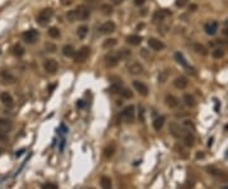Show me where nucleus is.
<instances>
[{"label": "nucleus", "mask_w": 228, "mask_h": 189, "mask_svg": "<svg viewBox=\"0 0 228 189\" xmlns=\"http://www.w3.org/2000/svg\"><path fill=\"white\" fill-rule=\"evenodd\" d=\"M52 17H53V10L51 8H46V9L41 10L38 15H37V23H38L39 26L45 27L48 24V22L52 19Z\"/></svg>", "instance_id": "1"}, {"label": "nucleus", "mask_w": 228, "mask_h": 189, "mask_svg": "<svg viewBox=\"0 0 228 189\" xmlns=\"http://www.w3.org/2000/svg\"><path fill=\"white\" fill-rule=\"evenodd\" d=\"M89 55H90V48L88 46H84V47L80 48L77 52H75L73 60H75L76 64H83V62H85V61L88 60Z\"/></svg>", "instance_id": "2"}, {"label": "nucleus", "mask_w": 228, "mask_h": 189, "mask_svg": "<svg viewBox=\"0 0 228 189\" xmlns=\"http://www.w3.org/2000/svg\"><path fill=\"white\" fill-rule=\"evenodd\" d=\"M134 113H136L134 112V107L133 106H128L122 111L120 119L124 121L126 123H132V122L134 121Z\"/></svg>", "instance_id": "3"}, {"label": "nucleus", "mask_w": 228, "mask_h": 189, "mask_svg": "<svg viewBox=\"0 0 228 189\" xmlns=\"http://www.w3.org/2000/svg\"><path fill=\"white\" fill-rule=\"evenodd\" d=\"M22 38H23V41L26 42V43L32 45L37 39H38V30H36L33 28L28 29V30H26V32L22 33Z\"/></svg>", "instance_id": "4"}, {"label": "nucleus", "mask_w": 228, "mask_h": 189, "mask_svg": "<svg viewBox=\"0 0 228 189\" xmlns=\"http://www.w3.org/2000/svg\"><path fill=\"white\" fill-rule=\"evenodd\" d=\"M169 130L171 132V135L174 136L175 138H181V140H183L184 135L188 132V130H185L183 126L177 124V123H171L170 127H169Z\"/></svg>", "instance_id": "5"}, {"label": "nucleus", "mask_w": 228, "mask_h": 189, "mask_svg": "<svg viewBox=\"0 0 228 189\" xmlns=\"http://www.w3.org/2000/svg\"><path fill=\"white\" fill-rule=\"evenodd\" d=\"M75 13H76L77 20H86L90 17V10H89V8H86L85 5H79L75 9Z\"/></svg>", "instance_id": "6"}, {"label": "nucleus", "mask_w": 228, "mask_h": 189, "mask_svg": "<svg viewBox=\"0 0 228 189\" xmlns=\"http://www.w3.org/2000/svg\"><path fill=\"white\" fill-rule=\"evenodd\" d=\"M43 68H45L46 72L48 74H56V71L58 70V64L56 60L53 58H48L45 61V65H43Z\"/></svg>", "instance_id": "7"}, {"label": "nucleus", "mask_w": 228, "mask_h": 189, "mask_svg": "<svg viewBox=\"0 0 228 189\" xmlns=\"http://www.w3.org/2000/svg\"><path fill=\"white\" fill-rule=\"evenodd\" d=\"M0 81L3 84H14L15 76L8 70H2L0 71Z\"/></svg>", "instance_id": "8"}, {"label": "nucleus", "mask_w": 228, "mask_h": 189, "mask_svg": "<svg viewBox=\"0 0 228 189\" xmlns=\"http://www.w3.org/2000/svg\"><path fill=\"white\" fill-rule=\"evenodd\" d=\"M99 30H100V33H103V34L113 33L114 30H115V23L112 22V20H108V22H105V23L102 24L100 28H99Z\"/></svg>", "instance_id": "9"}, {"label": "nucleus", "mask_w": 228, "mask_h": 189, "mask_svg": "<svg viewBox=\"0 0 228 189\" xmlns=\"http://www.w3.org/2000/svg\"><path fill=\"white\" fill-rule=\"evenodd\" d=\"M133 88L138 91L141 95L143 96H147L148 95V88H147V85L142 81H138V80H134L133 81Z\"/></svg>", "instance_id": "10"}, {"label": "nucleus", "mask_w": 228, "mask_h": 189, "mask_svg": "<svg viewBox=\"0 0 228 189\" xmlns=\"http://www.w3.org/2000/svg\"><path fill=\"white\" fill-rule=\"evenodd\" d=\"M148 46L153 51H162L165 48V43L162 41L157 39V38H150L148 39Z\"/></svg>", "instance_id": "11"}, {"label": "nucleus", "mask_w": 228, "mask_h": 189, "mask_svg": "<svg viewBox=\"0 0 228 189\" xmlns=\"http://www.w3.org/2000/svg\"><path fill=\"white\" fill-rule=\"evenodd\" d=\"M119 55L118 53H110L108 56H105V64L109 68H114V66L118 65L119 62Z\"/></svg>", "instance_id": "12"}, {"label": "nucleus", "mask_w": 228, "mask_h": 189, "mask_svg": "<svg viewBox=\"0 0 228 189\" xmlns=\"http://www.w3.org/2000/svg\"><path fill=\"white\" fill-rule=\"evenodd\" d=\"M128 72L132 75H139L143 72V66L139 62H132L128 66Z\"/></svg>", "instance_id": "13"}, {"label": "nucleus", "mask_w": 228, "mask_h": 189, "mask_svg": "<svg viewBox=\"0 0 228 189\" xmlns=\"http://www.w3.org/2000/svg\"><path fill=\"white\" fill-rule=\"evenodd\" d=\"M171 15V11L170 10H166V9H161V10H157L155 14H153V20L155 22H161L164 20L165 18H167Z\"/></svg>", "instance_id": "14"}, {"label": "nucleus", "mask_w": 228, "mask_h": 189, "mask_svg": "<svg viewBox=\"0 0 228 189\" xmlns=\"http://www.w3.org/2000/svg\"><path fill=\"white\" fill-rule=\"evenodd\" d=\"M204 30L205 33L209 36H214L218 30V23L217 22H208L204 26Z\"/></svg>", "instance_id": "15"}, {"label": "nucleus", "mask_w": 228, "mask_h": 189, "mask_svg": "<svg viewBox=\"0 0 228 189\" xmlns=\"http://www.w3.org/2000/svg\"><path fill=\"white\" fill-rule=\"evenodd\" d=\"M0 102H2L4 106H7V107H11L14 104L13 96H11L9 93H7V91H4V93L0 94Z\"/></svg>", "instance_id": "16"}, {"label": "nucleus", "mask_w": 228, "mask_h": 189, "mask_svg": "<svg viewBox=\"0 0 228 189\" xmlns=\"http://www.w3.org/2000/svg\"><path fill=\"white\" fill-rule=\"evenodd\" d=\"M188 79L185 76H179L174 80V85L177 89H185L188 87Z\"/></svg>", "instance_id": "17"}, {"label": "nucleus", "mask_w": 228, "mask_h": 189, "mask_svg": "<svg viewBox=\"0 0 228 189\" xmlns=\"http://www.w3.org/2000/svg\"><path fill=\"white\" fill-rule=\"evenodd\" d=\"M175 60L183 66V68H185V69H188V70H192V69H190V66H189V64H188L186 58L184 57V55H183L181 52H176V53H175Z\"/></svg>", "instance_id": "18"}, {"label": "nucleus", "mask_w": 228, "mask_h": 189, "mask_svg": "<svg viewBox=\"0 0 228 189\" xmlns=\"http://www.w3.org/2000/svg\"><path fill=\"white\" fill-rule=\"evenodd\" d=\"M183 141H184V143H185L188 147H192V146L194 145V142H195V137H194V135L190 131H188L185 135H184V137H183Z\"/></svg>", "instance_id": "19"}, {"label": "nucleus", "mask_w": 228, "mask_h": 189, "mask_svg": "<svg viewBox=\"0 0 228 189\" xmlns=\"http://www.w3.org/2000/svg\"><path fill=\"white\" fill-rule=\"evenodd\" d=\"M165 103H166V106L170 107V108H176L179 106V100L174 95H170V94L165 96Z\"/></svg>", "instance_id": "20"}, {"label": "nucleus", "mask_w": 228, "mask_h": 189, "mask_svg": "<svg viewBox=\"0 0 228 189\" xmlns=\"http://www.w3.org/2000/svg\"><path fill=\"white\" fill-rule=\"evenodd\" d=\"M0 128L4 131H10L13 128V122L7 118H0Z\"/></svg>", "instance_id": "21"}, {"label": "nucleus", "mask_w": 228, "mask_h": 189, "mask_svg": "<svg viewBox=\"0 0 228 189\" xmlns=\"http://www.w3.org/2000/svg\"><path fill=\"white\" fill-rule=\"evenodd\" d=\"M75 48H73L72 46H70V45H66V46H64L62 47V53H64V56H66V57H73L75 56Z\"/></svg>", "instance_id": "22"}, {"label": "nucleus", "mask_w": 228, "mask_h": 189, "mask_svg": "<svg viewBox=\"0 0 228 189\" xmlns=\"http://www.w3.org/2000/svg\"><path fill=\"white\" fill-rule=\"evenodd\" d=\"M141 41H142V38H141L139 36H137V34H131V36H128L127 37V42L129 45H132V46H138L141 43Z\"/></svg>", "instance_id": "23"}, {"label": "nucleus", "mask_w": 228, "mask_h": 189, "mask_svg": "<svg viewBox=\"0 0 228 189\" xmlns=\"http://www.w3.org/2000/svg\"><path fill=\"white\" fill-rule=\"evenodd\" d=\"M208 172H209V174L217 176V178H219V179H222V180L228 179V176H226V174H224L223 172H219V170L214 169V168H208Z\"/></svg>", "instance_id": "24"}, {"label": "nucleus", "mask_w": 228, "mask_h": 189, "mask_svg": "<svg viewBox=\"0 0 228 189\" xmlns=\"http://www.w3.org/2000/svg\"><path fill=\"white\" fill-rule=\"evenodd\" d=\"M166 118L164 117V115H161V117H157L155 121H153V128H155V131H160L164 127V123H165Z\"/></svg>", "instance_id": "25"}, {"label": "nucleus", "mask_w": 228, "mask_h": 189, "mask_svg": "<svg viewBox=\"0 0 228 189\" xmlns=\"http://www.w3.org/2000/svg\"><path fill=\"white\" fill-rule=\"evenodd\" d=\"M193 50H194L196 53L203 55V56H205V55H208V50H207V47H205V46H203V45H200V43H194V45H193Z\"/></svg>", "instance_id": "26"}, {"label": "nucleus", "mask_w": 228, "mask_h": 189, "mask_svg": "<svg viewBox=\"0 0 228 189\" xmlns=\"http://www.w3.org/2000/svg\"><path fill=\"white\" fill-rule=\"evenodd\" d=\"M100 185L103 189H112V181L108 176H103L100 179Z\"/></svg>", "instance_id": "27"}, {"label": "nucleus", "mask_w": 228, "mask_h": 189, "mask_svg": "<svg viewBox=\"0 0 228 189\" xmlns=\"http://www.w3.org/2000/svg\"><path fill=\"white\" fill-rule=\"evenodd\" d=\"M119 94L123 96V98H126V99H131V98H133V93H132V91L129 90L128 88H120Z\"/></svg>", "instance_id": "28"}, {"label": "nucleus", "mask_w": 228, "mask_h": 189, "mask_svg": "<svg viewBox=\"0 0 228 189\" xmlns=\"http://www.w3.org/2000/svg\"><path fill=\"white\" fill-rule=\"evenodd\" d=\"M89 32V28L86 27V26H81V27H79L77 28V36H79V38H85L86 37V34H88Z\"/></svg>", "instance_id": "29"}, {"label": "nucleus", "mask_w": 228, "mask_h": 189, "mask_svg": "<svg viewBox=\"0 0 228 189\" xmlns=\"http://www.w3.org/2000/svg\"><path fill=\"white\" fill-rule=\"evenodd\" d=\"M100 10H102V13L104 15H110V14L113 13V8L110 7L109 4H103L102 7H100Z\"/></svg>", "instance_id": "30"}, {"label": "nucleus", "mask_w": 228, "mask_h": 189, "mask_svg": "<svg viewBox=\"0 0 228 189\" xmlns=\"http://www.w3.org/2000/svg\"><path fill=\"white\" fill-rule=\"evenodd\" d=\"M48 36H50L51 38H58L60 37V29L56 28V27H51L48 29Z\"/></svg>", "instance_id": "31"}, {"label": "nucleus", "mask_w": 228, "mask_h": 189, "mask_svg": "<svg viewBox=\"0 0 228 189\" xmlns=\"http://www.w3.org/2000/svg\"><path fill=\"white\" fill-rule=\"evenodd\" d=\"M184 102H185V104L188 107H194L195 106V100H194V98L190 94H185V95H184Z\"/></svg>", "instance_id": "32"}, {"label": "nucleus", "mask_w": 228, "mask_h": 189, "mask_svg": "<svg viewBox=\"0 0 228 189\" xmlns=\"http://www.w3.org/2000/svg\"><path fill=\"white\" fill-rule=\"evenodd\" d=\"M117 45V39L115 38H108L104 41V43H103V47L104 48H112Z\"/></svg>", "instance_id": "33"}, {"label": "nucleus", "mask_w": 228, "mask_h": 189, "mask_svg": "<svg viewBox=\"0 0 228 189\" xmlns=\"http://www.w3.org/2000/svg\"><path fill=\"white\" fill-rule=\"evenodd\" d=\"M13 53L15 55V56L20 57V56H23V55H24V48H23L20 45H15V46L13 47Z\"/></svg>", "instance_id": "34"}, {"label": "nucleus", "mask_w": 228, "mask_h": 189, "mask_svg": "<svg viewBox=\"0 0 228 189\" xmlns=\"http://www.w3.org/2000/svg\"><path fill=\"white\" fill-rule=\"evenodd\" d=\"M212 56L214 58H222L224 56V51L222 50V48H215V50L212 51Z\"/></svg>", "instance_id": "35"}, {"label": "nucleus", "mask_w": 228, "mask_h": 189, "mask_svg": "<svg viewBox=\"0 0 228 189\" xmlns=\"http://www.w3.org/2000/svg\"><path fill=\"white\" fill-rule=\"evenodd\" d=\"M167 77H169V70H164L160 72V75H158V81L160 83H165L166 80H167Z\"/></svg>", "instance_id": "36"}, {"label": "nucleus", "mask_w": 228, "mask_h": 189, "mask_svg": "<svg viewBox=\"0 0 228 189\" xmlns=\"http://www.w3.org/2000/svg\"><path fill=\"white\" fill-rule=\"evenodd\" d=\"M66 18H67V20H70V22H75V20H77V18H76V13H75V9L67 11Z\"/></svg>", "instance_id": "37"}, {"label": "nucleus", "mask_w": 228, "mask_h": 189, "mask_svg": "<svg viewBox=\"0 0 228 189\" xmlns=\"http://www.w3.org/2000/svg\"><path fill=\"white\" fill-rule=\"evenodd\" d=\"M114 151H115L114 145H110L109 147H107V149H105V151H104V152H105V157H108V159H109V157H112V156H113V154H114Z\"/></svg>", "instance_id": "38"}, {"label": "nucleus", "mask_w": 228, "mask_h": 189, "mask_svg": "<svg viewBox=\"0 0 228 189\" xmlns=\"http://www.w3.org/2000/svg\"><path fill=\"white\" fill-rule=\"evenodd\" d=\"M118 55H119V58H120V60H122V58H127V57L131 56V51L124 50V48H123L122 51H119V52H118Z\"/></svg>", "instance_id": "39"}, {"label": "nucleus", "mask_w": 228, "mask_h": 189, "mask_svg": "<svg viewBox=\"0 0 228 189\" xmlns=\"http://www.w3.org/2000/svg\"><path fill=\"white\" fill-rule=\"evenodd\" d=\"M181 126H183L185 130H188V131H190V128L194 130V124L192 123V121H188V119H186V121H184Z\"/></svg>", "instance_id": "40"}, {"label": "nucleus", "mask_w": 228, "mask_h": 189, "mask_svg": "<svg viewBox=\"0 0 228 189\" xmlns=\"http://www.w3.org/2000/svg\"><path fill=\"white\" fill-rule=\"evenodd\" d=\"M0 141L2 142H5V141H8V135H7V131H4L0 128Z\"/></svg>", "instance_id": "41"}, {"label": "nucleus", "mask_w": 228, "mask_h": 189, "mask_svg": "<svg viewBox=\"0 0 228 189\" xmlns=\"http://www.w3.org/2000/svg\"><path fill=\"white\" fill-rule=\"evenodd\" d=\"M138 119H139V122H143V121H145V108H143V107H139Z\"/></svg>", "instance_id": "42"}, {"label": "nucleus", "mask_w": 228, "mask_h": 189, "mask_svg": "<svg viewBox=\"0 0 228 189\" xmlns=\"http://www.w3.org/2000/svg\"><path fill=\"white\" fill-rule=\"evenodd\" d=\"M188 3H189V0H176V7H179V8H184Z\"/></svg>", "instance_id": "43"}, {"label": "nucleus", "mask_w": 228, "mask_h": 189, "mask_svg": "<svg viewBox=\"0 0 228 189\" xmlns=\"http://www.w3.org/2000/svg\"><path fill=\"white\" fill-rule=\"evenodd\" d=\"M42 189H58V188L56 184H53V183H47V184L42 187Z\"/></svg>", "instance_id": "44"}, {"label": "nucleus", "mask_w": 228, "mask_h": 189, "mask_svg": "<svg viewBox=\"0 0 228 189\" xmlns=\"http://www.w3.org/2000/svg\"><path fill=\"white\" fill-rule=\"evenodd\" d=\"M119 90H120V87H119V85H112V87H110L109 88V91H110V93H119Z\"/></svg>", "instance_id": "45"}, {"label": "nucleus", "mask_w": 228, "mask_h": 189, "mask_svg": "<svg viewBox=\"0 0 228 189\" xmlns=\"http://www.w3.org/2000/svg\"><path fill=\"white\" fill-rule=\"evenodd\" d=\"M46 47H47V50L50 51V52H55V51H56V46H53V45H51V43H48Z\"/></svg>", "instance_id": "46"}, {"label": "nucleus", "mask_w": 228, "mask_h": 189, "mask_svg": "<svg viewBox=\"0 0 228 189\" xmlns=\"http://www.w3.org/2000/svg\"><path fill=\"white\" fill-rule=\"evenodd\" d=\"M77 107H79V108H84V107H85L84 100H79V102H77Z\"/></svg>", "instance_id": "47"}, {"label": "nucleus", "mask_w": 228, "mask_h": 189, "mask_svg": "<svg viewBox=\"0 0 228 189\" xmlns=\"http://www.w3.org/2000/svg\"><path fill=\"white\" fill-rule=\"evenodd\" d=\"M145 3V0H134V4L136 5H142Z\"/></svg>", "instance_id": "48"}, {"label": "nucleus", "mask_w": 228, "mask_h": 189, "mask_svg": "<svg viewBox=\"0 0 228 189\" xmlns=\"http://www.w3.org/2000/svg\"><path fill=\"white\" fill-rule=\"evenodd\" d=\"M23 152H24V149H22V150H19V151H17V152H15V156H17V157H18V156H20V155L23 154Z\"/></svg>", "instance_id": "49"}, {"label": "nucleus", "mask_w": 228, "mask_h": 189, "mask_svg": "<svg viewBox=\"0 0 228 189\" xmlns=\"http://www.w3.org/2000/svg\"><path fill=\"white\" fill-rule=\"evenodd\" d=\"M61 131H62V133H66V132H67V128H66L65 124H61Z\"/></svg>", "instance_id": "50"}, {"label": "nucleus", "mask_w": 228, "mask_h": 189, "mask_svg": "<svg viewBox=\"0 0 228 189\" xmlns=\"http://www.w3.org/2000/svg\"><path fill=\"white\" fill-rule=\"evenodd\" d=\"M122 2H123V0H112V3H113V4H120Z\"/></svg>", "instance_id": "51"}, {"label": "nucleus", "mask_w": 228, "mask_h": 189, "mask_svg": "<svg viewBox=\"0 0 228 189\" xmlns=\"http://www.w3.org/2000/svg\"><path fill=\"white\" fill-rule=\"evenodd\" d=\"M196 8H198V7H196V5H190V10H192V11L196 10Z\"/></svg>", "instance_id": "52"}, {"label": "nucleus", "mask_w": 228, "mask_h": 189, "mask_svg": "<svg viewBox=\"0 0 228 189\" xmlns=\"http://www.w3.org/2000/svg\"><path fill=\"white\" fill-rule=\"evenodd\" d=\"M212 143H213V138H209V141H208V146H209V147L212 146Z\"/></svg>", "instance_id": "53"}, {"label": "nucleus", "mask_w": 228, "mask_h": 189, "mask_svg": "<svg viewBox=\"0 0 228 189\" xmlns=\"http://www.w3.org/2000/svg\"><path fill=\"white\" fill-rule=\"evenodd\" d=\"M223 34L226 36V37H228V28H226V29L223 30Z\"/></svg>", "instance_id": "54"}, {"label": "nucleus", "mask_w": 228, "mask_h": 189, "mask_svg": "<svg viewBox=\"0 0 228 189\" xmlns=\"http://www.w3.org/2000/svg\"><path fill=\"white\" fill-rule=\"evenodd\" d=\"M196 157H198V159H199V157H203V154H198V155H196Z\"/></svg>", "instance_id": "55"}, {"label": "nucleus", "mask_w": 228, "mask_h": 189, "mask_svg": "<svg viewBox=\"0 0 228 189\" xmlns=\"http://www.w3.org/2000/svg\"><path fill=\"white\" fill-rule=\"evenodd\" d=\"M3 151H4V150H3L2 147H0V155H2V154H3Z\"/></svg>", "instance_id": "56"}, {"label": "nucleus", "mask_w": 228, "mask_h": 189, "mask_svg": "<svg viewBox=\"0 0 228 189\" xmlns=\"http://www.w3.org/2000/svg\"><path fill=\"white\" fill-rule=\"evenodd\" d=\"M223 189H228V187H224V188H223Z\"/></svg>", "instance_id": "57"}, {"label": "nucleus", "mask_w": 228, "mask_h": 189, "mask_svg": "<svg viewBox=\"0 0 228 189\" xmlns=\"http://www.w3.org/2000/svg\"><path fill=\"white\" fill-rule=\"evenodd\" d=\"M90 189H94V188H90Z\"/></svg>", "instance_id": "58"}, {"label": "nucleus", "mask_w": 228, "mask_h": 189, "mask_svg": "<svg viewBox=\"0 0 228 189\" xmlns=\"http://www.w3.org/2000/svg\"><path fill=\"white\" fill-rule=\"evenodd\" d=\"M0 52H2V51H0Z\"/></svg>", "instance_id": "59"}]
</instances>
